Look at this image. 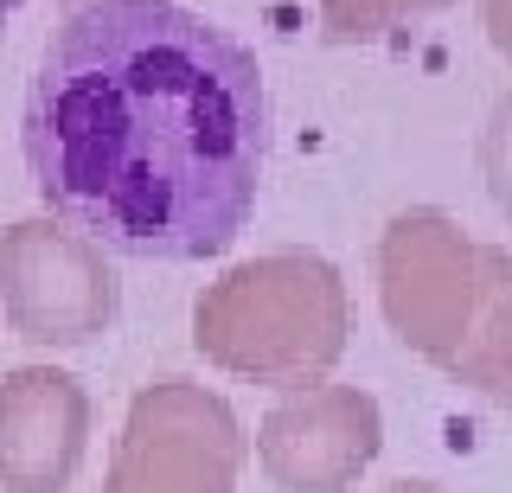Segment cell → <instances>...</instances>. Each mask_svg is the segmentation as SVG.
<instances>
[{
    "mask_svg": "<svg viewBox=\"0 0 512 493\" xmlns=\"http://www.w3.org/2000/svg\"><path fill=\"white\" fill-rule=\"evenodd\" d=\"M26 167L64 231L135 263L237 244L269 161L256 52L173 0H84L26 84Z\"/></svg>",
    "mask_w": 512,
    "mask_h": 493,
    "instance_id": "cell-1",
    "label": "cell"
},
{
    "mask_svg": "<svg viewBox=\"0 0 512 493\" xmlns=\"http://www.w3.org/2000/svg\"><path fill=\"white\" fill-rule=\"evenodd\" d=\"M378 301L391 333L480 397H512V257L436 205L397 212L378 237Z\"/></svg>",
    "mask_w": 512,
    "mask_h": 493,
    "instance_id": "cell-2",
    "label": "cell"
},
{
    "mask_svg": "<svg viewBox=\"0 0 512 493\" xmlns=\"http://www.w3.org/2000/svg\"><path fill=\"white\" fill-rule=\"evenodd\" d=\"M346 333V276L320 250L250 257L205 282V295L192 301V346L205 353V365L250 385H327V372L346 353Z\"/></svg>",
    "mask_w": 512,
    "mask_h": 493,
    "instance_id": "cell-3",
    "label": "cell"
},
{
    "mask_svg": "<svg viewBox=\"0 0 512 493\" xmlns=\"http://www.w3.org/2000/svg\"><path fill=\"white\" fill-rule=\"evenodd\" d=\"M244 449V423L218 391L154 378L122 417L103 493H237Z\"/></svg>",
    "mask_w": 512,
    "mask_h": 493,
    "instance_id": "cell-4",
    "label": "cell"
},
{
    "mask_svg": "<svg viewBox=\"0 0 512 493\" xmlns=\"http://www.w3.org/2000/svg\"><path fill=\"white\" fill-rule=\"evenodd\" d=\"M122 308L116 269L90 237L58 218H20L0 231V314L32 346H90Z\"/></svg>",
    "mask_w": 512,
    "mask_h": 493,
    "instance_id": "cell-5",
    "label": "cell"
},
{
    "mask_svg": "<svg viewBox=\"0 0 512 493\" xmlns=\"http://www.w3.org/2000/svg\"><path fill=\"white\" fill-rule=\"evenodd\" d=\"M384 449V410L359 385H301L256 423V468L282 493H346Z\"/></svg>",
    "mask_w": 512,
    "mask_h": 493,
    "instance_id": "cell-6",
    "label": "cell"
},
{
    "mask_svg": "<svg viewBox=\"0 0 512 493\" xmlns=\"http://www.w3.org/2000/svg\"><path fill=\"white\" fill-rule=\"evenodd\" d=\"M90 449V391L58 365H20L0 378V487L64 493Z\"/></svg>",
    "mask_w": 512,
    "mask_h": 493,
    "instance_id": "cell-7",
    "label": "cell"
},
{
    "mask_svg": "<svg viewBox=\"0 0 512 493\" xmlns=\"http://www.w3.org/2000/svg\"><path fill=\"white\" fill-rule=\"evenodd\" d=\"M455 0H320V33L333 45H352V39H378L404 20H423V13H442Z\"/></svg>",
    "mask_w": 512,
    "mask_h": 493,
    "instance_id": "cell-8",
    "label": "cell"
},
{
    "mask_svg": "<svg viewBox=\"0 0 512 493\" xmlns=\"http://www.w3.org/2000/svg\"><path fill=\"white\" fill-rule=\"evenodd\" d=\"M384 493H448V487H436V481H397V487H384Z\"/></svg>",
    "mask_w": 512,
    "mask_h": 493,
    "instance_id": "cell-9",
    "label": "cell"
},
{
    "mask_svg": "<svg viewBox=\"0 0 512 493\" xmlns=\"http://www.w3.org/2000/svg\"><path fill=\"white\" fill-rule=\"evenodd\" d=\"M13 7H20V0H0V39H7V13H13Z\"/></svg>",
    "mask_w": 512,
    "mask_h": 493,
    "instance_id": "cell-10",
    "label": "cell"
},
{
    "mask_svg": "<svg viewBox=\"0 0 512 493\" xmlns=\"http://www.w3.org/2000/svg\"><path fill=\"white\" fill-rule=\"evenodd\" d=\"M77 7H84V0H77Z\"/></svg>",
    "mask_w": 512,
    "mask_h": 493,
    "instance_id": "cell-11",
    "label": "cell"
}]
</instances>
